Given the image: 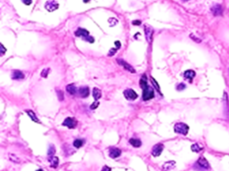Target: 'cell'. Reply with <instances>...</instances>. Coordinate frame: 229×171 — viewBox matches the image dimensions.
<instances>
[{"label": "cell", "mask_w": 229, "mask_h": 171, "mask_svg": "<svg viewBox=\"0 0 229 171\" xmlns=\"http://www.w3.org/2000/svg\"><path fill=\"white\" fill-rule=\"evenodd\" d=\"M66 91L68 92L70 94L74 95V94H76L77 88H76V87L75 86V84H69V85L66 86Z\"/></svg>", "instance_id": "obj_20"}, {"label": "cell", "mask_w": 229, "mask_h": 171, "mask_svg": "<svg viewBox=\"0 0 229 171\" xmlns=\"http://www.w3.org/2000/svg\"><path fill=\"white\" fill-rule=\"evenodd\" d=\"M0 49H1V55H3V54H4V53H6V51H7V50L4 48V46H3L2 44H1Z\"/></svg>", "instance_id": "obj_32"}, {"label": "cell", "mask_w": 229, "mask_h": 171, "mask_svg": "<svg viewBox=\"0 0 229 171\" xmlns=\"http://www.w3.org/2000/svg\"><path fill=\"white\" fill-rule=\"evenodd\" d=\"M12 79L14 80H19L24 79V74L20 70H13L12 72Z\"/></svg>", "instance_id": "obj_14"}, {"label": "cell", "mask_w": 229, "mask_h": 171, "mask_svg": "<svg viewBox=\"0 0 229 171\" xmlns=\"http://www.w3.org/2000/svg\"><path fill=\"white\" fill-rule=\"evenodd\" d=\"M79 95L81 98H87L89 95V88L87 86H83L79 88Z\"/></svg>", "instance_id": "obj_12"}, {"label": "cell", "mask_w": 229, "mask_h": 171, "mask_svg": "<svg viewBox=\"0 0 229 171\" xmlns=\"http://www.w3.org/2000/svg\"><path fill=\"white\" fill-rule=\"evenodd\" d=\"M26 112H27V113L28 114L29 117L32 118V121H34V122H36V123H39V121H38V117H37V116L35 115L34 112L32 111V110H27Z\"/></svg>", "instance_id": "obj_23"}, {"label": "cell", "mask_w": 229, "mask_h": 171, "mask_svg": "<svg viewBox=\"0 0 229 171\" xmlns=\"http://www.w3.org/2000/svg\"><path fill=\"white\" fill-rule=\"evenodd\" d=\"M117 52V49L116 48H112L109 52V56H113V55H114L115 53Z\"/></svg>", "instance_id": "obj_30"}, {"label": "cell", "mask_w": 229, "mask_h": 171, "mask_svg": "<svg viewBox=\"0 0 229 171\" xmlns=\"http://www.w3.org/2000/svg\"><path fill=\"white\" fill-rule=\"evenodd\" d=\"M140 85H141V88H142V89L146 88V87L148 86V84H147V80H146V75H143V76L141 77V79Z\"/></svg>", "instance_id": "obj_22"}, {"label": "cell", "mask_w": 229, "mask_h": 171, "mask_svg": "<svg viewBox=\"0 0 229 171\" xmlns=\"http://www.w3.org/2000/svg\"><path fill=\"white\" fill-rule=\"evenodd\" d=\"M115 45L117 46V49L120 48V47H121V42H120V41H115Z\"/></svg>", "instance_id": "obj_36"}, {"label": "cell", "mask_w": 229, "mask_h": 171, "mask_svg": "<svg viewBox=\"0 0 229 171\" xmlns=\"http://www.w3.org/2000/svg\"><path fill=\"white\" fill-rule=\"evenodd\" d=\"M117 62H118V64H120L121 66H123V68L125 69H127V70L132 72L133 74L136 73V70L134 69V68H133L131 65H129L128 63H127L126 61H124V60H121L120 59V60H117Z\"/></svg>", "instance_id": "obj_11"}, {"label": "cell", "mask_w": 229, "mask_h": 171, "mask_svg": "<svg viewBox=\"0 0 229 171\" xmlns=\"http://www.w3.org/2000/svg\"><path fill=\"white\" fill-rule=\"evenodd\" d=\"M195 72L192 69H189V70H186V71L184 73V79L189 80V82H192V80L195 78Z\"/></svg>", "instance_id": "obj_16"}, {"label": "cell", "mask_w": 229, "mask_h": 171, "mask_svg": "<svg viewBox=\"0 0 229 171\" xmlns=\"http://www.w3.org/2000/svg\"><path fill=\"white\" fill-rule=\"evenodd\" d=\"M129 143L133 146V147H136V148H138L141 145V141L139 139H137V138H131L129 140Z\"/></svg>", "instance_id": "obj_17"}, {"label": "cell", "mask_w": 229, "mask_h": 171, "mask_svg": "<svg viewBox=\"0 0 229 171\" xmlns=\"http://www.w3.org/2000/svg\"><path fill=\"white\" fill-rule=\"evenodd\" d=\"M75 36H76V37H82L83 40L86 41H89V43H93L95 41L94 37H92L91 36L89 35V31L84 28L78 29L77 31H75Z\"/></svg>", "instance_id": "obj_1"}, {"label": "cell", "mask_w": 229, "mask_h": 171, "mask_svg": "<svg viewBox=\"0 0 229 171\" xmlns=\"http://www.w3.org/2000/svg\"><path fill=\"white\" fill-rule=\"evenodd\" d=\"M123 94H124V96L127 100H135L137 99L138 97V94L133 89H131V88L126 89Z\"/></svg>", "instance_id": "obj_6"}, {"label": "cell", "mask_w": 229, "mask_h": 171, "mask_svg": "<svg viewBox=\"0 0 229 171\" xmlns=\"http://www.w3.org/2000/svg\"><path fill=\"white\" fill-rule=\"evenodd\" d=\"M93 96H94V98L95 99V101H98L99 99L101 96H102V93H101L100 89L98 88H94V89H93Z\"/></svg>", "instance_id": "obj_19"}, {"label": "cell", "mask_w": 229, "mask_h": 171, "mask_svg": "<svg viewBox=\"0 0 229 171\" xmlns=\"http://www.w3.org/2000/svg\"><path fill=\"white\" fill-rule=\"evenodd\" d=\"M175 167V161H168L166 162L162 166V169L165 171H170Z\"/></svg>", "instance_id": "obj_15"}, {"label": "cell", "mask_w": 229, "mask_h": 171, "mask_svg": "<svg viewBox=\"0 0 229 171\" xmlns=\"http://www.w3.org/2000/svg\"><path fill=\"white\" fill-rule=\"evenodd\" d=\"M145 34H146V38L147 41L149 43L152 42V35H153V28L149 25H146L144 27Z\"/></svg>", "instance_id": "obj_8"}, {"label": "cell", "mask_w": 229, "mask_h": 171, "mask_svg": "<svg viewBox=\"0 0 229 171\" xmlns=\"http://www.w3.org/2000/svg\"><path fill=\"white\" fill-rule=\"evenodd\" d=\"M185 88H186V86H185L184 84H178L177 87H176V89H177L178 91H182V90H184Z\"/></svg>", "instance_id": "obj_27"}, {"label": "cell", "mask_w": 229, "mask_h": 171, "mask_svg": "<svg viewBox=\"0 0 229 171\" xmlns=\"http://www.w3.org/2000/svg\"><path fill=\"white\" fill-rule=\"evenodd\" d=\"M164 150V145L161 144V143H159V144H156L153 146L152 151V155L154 157H157L159 155H160V154L162 153V151Z\"/></svg>", "instance_id": "obj_5"}, {"label": "cell", "mask_w": 229, "mask_h": 171, "mask_svg": "<svg viewBox=\"0 0 229 171\" xmlns=\"http://www.w3.org/2000/svg\"><path fill=\"white\" fill-rule=\"evenodd\" d=\"M203 149V146H201L199 144H193L191 145V151L193 152H196V153H199V151H201Z\"/></svg>", "instance_id": "obj_21"}, {"label": "cell", "mask_w": 229, "mask_h": 171, "mask_svg": "<svg viewBox=\"0 0 229 171\" xmlns=\"http://www.w3.org/2000/svg\"><path fill=\"white\" fill-rule=\"evenodd\" d=\"M143 93H142V99L144 101H148V100L152 99L154 98V90L151 86H147L146 88L142 89Z\"/></svg>", "instance_id": "obj_3"}, {"label": "cell", "mask_w": 229, "mask_h": 171, "mask_svg": "<svg viewBox=\"0 0 229 171\" xmlns=\"http://www.w3.org/2000/svg\"><path fill=\"white\" fill-rule=\"evenodd\" d=\"M37 171H44V170H43V169H38Z\"/></svg>", "instance_id": "obj_38"}, {"label": "cell", "mask_w": 229, "mask_h": 171, "mask_svg": "<svg viewBox=\"0 0 229 171\" xmlns=\"http://www.w3.org/2000/svg\"><path fill=\"white\" fill-rule=\"evenodd\" d=\"M22 2L26 5H30V4H32V0H22Z\"/></svg>", "instance_id": "obj_31"}, {"label": "cell", "mask_w": 229, "mask_h": 171, "mask_svg": "<svg viewBox=\"0 0 229 171\" xmlns=\"http://www.w3.org/2000/svg\"><path fill=\"white\" fill-rule=\"evenodd\" d=\"M84 1V3H88V2H89L90 0H83Z\"/></svg>", "instance_id": "obj_37"}, {"label": "cell", "mask_w": 229, "mask_h": 171, "mask_svg": "<svg viewBox=\"0 0 229 171\" xmlns=\"http://www.w3.org/2000/svg\"><path fill=\"white\" fill-rule=\"evenodd\" d=\"M57 96H58V98H59L60 101H62V100L64 99V93L61 91V90L57 91Z\"/></svg>", "instance_id": "obj_28"}, {"label": "cell", "mask_w": 229, "mask_h": 171, "mask_svg": "<svg viewBox=\"0 0 229 171\" xmlns=\"http://www.w3.org/2000/svg\"><path fill=\"white\" fill-rule=\"evenodd\" d=\"M55 153V148L54 145H50L47 154H48L49 156H52Z\"/></svg>", "instance_id": "obj_25"}, {"label": "cell", "mask_w": 229, "mask_h": 171, "mask_svg": "<svg viewBox=\"0 0 229 171\" xmlns=\"http://www.w3.org/2000/svg\"><path fill=\"white\" fill-rule=\"evenodd\" d=\"M121 153H122V151H121L120 149L116 148V147H113V148L110 149V151H109V156L111 157L112 159H116L118 156H120Z\"/></svg>", "instance_id": "obj_10"}, {"label": "cell", "mask_w": 229, "mask_h": 171, "mask_svg": "<svg viewBox=\"0 0 229 171\" xmlns=\"http://www.w3.org/2000/svg\"><path fill=\"white\" fill-rule=\"evenodd\" d=\"M45 8L47 11L53 12L59 8V3L55 0H48L45 3Z\"/></svg>", "instance_id": "obj_4"}, {"label": "cell", "mask_w": 229, "mask_h": 171, "mask_svg": "<svg viewBox=\"0 0 229 171\" xmlns=\"http://www.w3.org/2000/svg\"><path fill=\"white\" fill-rule=\"evenodd\" d=\"M213 14L214 16H220L223 13V8L220 4H215L214 6H213L211 9Z\"/></svg>", "instance_id": "obj_13"}, {"label": "cell", "mask_w": 229, "mask_h": 171, "mask_svg": "<svg viewBox=\"0 0 229 171\" xmlns=\"http://www.w3.org/2000/svg\"><path fill=\"white\" fill-rule=\"evenodd\" d=\"M174 130H175V132H176L178 134L186 136L188 134V131H189V126H187L185 123H176L174 126Z\"/></svg>", "instance_id": "obj_2"}, {"label": "cell", "mask_w": 229, "mask_h": 171, "mask_svg": "<svg viewBox=\"0 0 229 171\" xmlns=\"http://www.w3.org/2000/svg\"><path fill=\"white\" fill-rule=\"evenodd\" d=\"M49 70H50V69L49 68L44 69L42 70V72H41V77H43V78L47 77V75H48V74H49Z\"/></svg>", "instance_id": "obj_26"}, {"label": "cell", "mask_w": 229, "mask_h": 171, "mask_svg": "<svg viewBox=\"0 0 229 171\" xmlns=\"http://www.w3.org/2000/svg\"><path fill=\"white\" fill-rule=\"evenodd\" d=\"M197 166H199L200 168L204 169H209V164L208 160L204 157H200L197 161Z\"/></svg>", "instance_id": "obj_9"}, {"label": "cell", "mask_w": 229, "mask_h": 171, "mask_svg": "<svg viewBox=\"0 0 229 171\" xmlns=\"http://www.w3.org/2000/svg\"><path fill=\"white\" fill-rule=\"evenodd\" d=\"M141 23V21H138V20L133 21V22H132V24H133V25H140Z\"/></svg>", "instance_id": "obj_35"}, {"label": "cell", "mask_w": 229, "mask_h": 171, "mask_svg": "<svg viewBox=\"0 0 229 171\" xmlns=\"http://www.w3.org/2000/svg\"><path fill=\"white\" fill-rule=\"evenodd\" d=\"M183 1H184V2H185V1H188V0H183Z\"/></svg>", "instance_id": "obj_39"}, {"label": "cell", "mask_w": 229, "mask_h": 171, "mask_svg": "<svg viewBox=\"0 0 229 171\" xmlns=\"http://www.w3.org/2000/svg\"><path fill=\"white\" fill-rule=\"evenodd\" d=\"M76 124H77V122L73 117H67L63 122V126H67L70 129L75 128V126H76Z\"/></svg>", "instance_id": "obj_7"}, {"label": "cell", "mask_w": 229, "mask_h": 171, "mask_svg": "<svg viewBox=\"0 0 229 171\" xmlns=\"http://www.w3.org/2000/svg\"><path fill=\"white\" fill-rule=\"evenodd\" d=\"M152 82H153V84H154L155 85H156V89L160 91V87H159V84H158L156 82V80H155L153 78H152Z\"/></svg>", "instance_id": "obj_33"}, {"label": "cell", "mask_w": 229, "mask_h": 171, "mask_svg": "<svg viewBox=\"0 0 229 171\" xmlns=\"http://www.w3.org/2000/svg\"><path fill=\"white\" fill-rule=\"evenodd\" d=\"M48 160L50 164H51V166L53 167V168H56L58 165H59V159L57 157L52 156L51 158H49Z\"/></svg>", "instance_id": "obj_18"}, {"label": "cell", "mask_w": 229, "mask_h": 171, "mask_svg": "<svg viewBox=\"0 0 229 171\" xmlns=\"http://www.w3.org/2000/svg\"><path fill=\"white\" fill-rule=\"evenodd\" d=\"M99 106V102H98V101H95V103H93L90 106V109H96Z\"/></svg>", "instance_id": "obj_29"}, {"label": "cell", "mask_w": 229, "mask_h": 171, "mask_svg": "<svg viewBox=\"0 0 229 171\" xmlns=\"http://www.w3.org/2000/svg\"><path fill=\"white\" fill-rule=\"evenodd\" d=\"M102 171H112V169H111V168L110 167H109V166H103V169H102Z\"/></svg>", "instance_id": "obj_34"}, {"label": "cell", "mask_w": 229, "mask_h": 171, "mask_svg": "<svg viewBox=\"0 0 229 171\" xmlns=\"http://www.w3.org/2000/svg\"><path fill=\"white\" fill-rule=\"evenodd\" d=\"M84 144V141L81 139H76L73 143V145L75 146V148H80Z\"/></svg>", "instance_id": "obj_24"}]
</instances>
